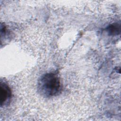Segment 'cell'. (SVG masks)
Segmentation results:
<instances>
[{
  "mask_svg": "<svg viewBox=\"0 0 121 121\" xmlns=\"http://www.w3.org/2000/svg\"><path fill=\"white\" fill-rule=\"evenodd\" d=\"M61 89L60 77L56 73L44 74L38 82V90L40 94L46 97L56 95Z\"/></svg>",
  "mask_w": 121,
  "mask_h": 121,
  "instance_id": "6da1fadb",
  "label": "cell"
},
{
  "mask_svg": "<svg viewBox=\"0 0 121 121\" xmlns=\"http://www.w3.org/2000/svg\"><path fill=\"white\" fill-rule=\"evenodd\" d=\"M12 96L10 88L5 83L0 82V106H2L9 102Z\"/></svg>",
  "mask_w": 121,
  "mask_h": 121,
  "instance_id": "7a4b0ae2",
  "label": "cell"
},
{
  "mask_svg": "<svg viewBox=\"0 0 121 121\" xmlns=\"http://www.w3.org/2000/svg\"><path fill=\"white\" fill-rule=\"evenodd\" d=\"M109 35L115 36L119 35L121 32V26L120 23H114L109 25L105 29Z\"/></svg>",
  "mask_w": 121,
  "mask_h": 121,
  "instance_id": "3957f363",
  "label": "cell"
}]
</instances>
